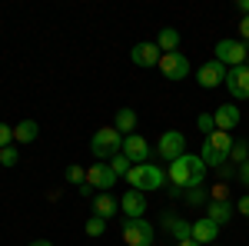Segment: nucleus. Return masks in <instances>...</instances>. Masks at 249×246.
<instances>
[{"label":"nucleus","instance_id":"obj_26","mask_svg":"<svg viewBox=\"0 0 249 246\" xmlns=\"http://www.w3.org/2000/svg\"><path fill=\"white\" fill-rule=\"evenodd\" d=\"M67 183L83 187V183H87V170H83V167H77V163H73V167H67Z\"/></svg>","mask_w":249,"mask_h":246},{"label":"nucleus","instance_id":"obj_10","mask_svg":"<svg viewBox=\"0 0 249 246\" xmlns=\"http://www.w3.org/2000/svg\"><path fill=\"white\" fill-rule=\"evenodd\" d=\"M87 187L100 189V193H110V187H116V173L110 170V163H90V170H87Z\"/></svg>","mask_w":249,"mask_h":246},{"label":"nucleus","instance_id":"obj_12","mask_svg":"<svg viewBox=\"0 0 249 246\" xmlns=\"http://www.w3.org/2000/svg\"><path fill=\"white\" fill-rule=\"evenodd\" d=\"M160 57H163V50L156 47V40H143V43H136L133 50H130V60H133L136 67H143V70L160 67Z\"/></svg>","mask_w":249,"mask_h":246},{"label":"nucleus","instance_id":"obj_37","mask_svg":"<svg viewBox=\"0 0 249 246\" xmlns=\"http://www.w3.org/2000/svg\"><path fill=\"white\" fill-rule=\"evenodd\" d=\"M176 246H199V243H196V240H179Z\"/></svg>","mask_w":249,"mask_h":246},{"label":"nucleus","instance_id":"obj_13","mask_svg":"<svg viewBox=\"0 0 249 246\" xmlns=\"http://www.w3.org/2000/svg\"><path fill=\"white\" fill-rule=\"evenodd\" d=\"M226 90L232 100H249V70L246 67H232L226 74Z\"/></svg>","mask_w":249,"mask_h":246},{"label":"nucleus","instance_id":"obj_27","mask_svg":"<svg viewBox=\"0 0 249 246\" xmlns=\"http://www.w3.org/2000/svg\"><path fill=\"white\" fill-rule=\"evenodd\" d=\"M83 229H87V236H103V233H107V220H100V216H90Z\"/></svg>","mask_w":249,"mask_h":246},{"label":"nucleus","instance_id":"obj_11","mask_svg":"<svg viewBox=\"0 0 249 246\" xmlns=\"http://www.w3.org/2000/svg\"><path fill=\"white\" fill-rule=\"evenodd\" d=\"M226 74H230V70H226L219 60H210V63H203V67L196 70V80H199L203 90H216V87L226 83Z\"/></svg>","mask_w":249,"mask_h":246},{"label":"nucleus","instance_id":"obj_9","mask_svg":"<svg viewBox=\"0 0 249 246\" xmlns=\"http://www.w3.org/2000/svg\"><path fill=\"white\" fill-rule=\"evenodd\" d=\"M123 156L140 167V163H150V143H146V136L143 133H130V136H123Z\"/></svg>","mask_w":249,"mask_h":246},{"label":"nucleus","instance_id":"obj_23","mask_svg":"<svg viewBox=\"0 0 249 246\" xmlns=\"http://www.w3.org/2000/svg\"><path fill=\"white\" fill-rule=\"evenodd\" d=\"M183 200L190 207H206L210 203V193H206V187H190V189H183Z\"/></svg>","mask_w":249,"mask_h":246},{"label":"nucleus","instance_id":"obj_15","mask_svg":"<svg viewBox=\"0 0 249 246\" xmlns=\"http://www.w3.org/2000/svg\"><path fill=\"white\" fill-rule=\"evenodd\" d=\"M190 240H196L199 246H213L216 240H219V227L213 223L210 216H199V220L190 227Z\"/></svg>","mask_w":249,"mask_h":246},{"label":"nucleus","instance_id":"obj_28","mask_svg":"<svg viewBox=\"0 0 249 246\" xmlns=\"http://www.w3.org/2000/svg\"><path fill=\"white\" fill-rule=\"evenodd\" d=\"M196 127H199V133H216V120H213V114H199L196 116Z\"/></svg>","mask_w":249,"mask_h":246},{"label":"nucleus","instance_id":"obj_38","mask_svg":"<svg viewBox=\"0 0 249 246\" xmlns=\"http://www.w3.org/2000/svg\"><path fill=\"white\" fill-rule=\"evenodd\" d=\"M246 70H249V57H246Z\"/></svg>","mask_w":249,"mask_h":246},{"label":"nucleus","instance_id":"obj_3","mask_svg":"<svg viewBox=\"0 0 249 246\" xmlns=\"http://www.w3.org/2000/svg\"><path fill=\"white\" fill-rule=\"evenodd\" d=\"M90 153L100 163H110L116 153H123V133H116V127H100L90 136Z\"/></svg>","mask_w":249,"mask_h":246},{"label":"nucleus","instance_id":"obj_1","mask_svg":"<svg viewBox=\"0 0 249 246\" xmlns=\"http://www.w3.org/2000/svg\"><path fill=\"white\" fill-rule=\"evenodd\" d=\"M166 180L179 189H190V187H203L206 180V163L196 156V153H183L179 160H173L170 170H166Z\"/></svg>","mask_w":249,"mask_h":246},{"label":"nucleus","instance_id":"obj_6","mask_svg":"<svg viewBox=\"0 0 249 246\" xmlns=\"http://www.w3.org/2000/svg\"><path fill=\"white\" fill-rule=\"evenodd\" d=\"M216 57L213 60H219L226 70H232V67H246V57H249V47L243 43V40H230V37H223L219 43H216V50H213Z\"/></svg>","mask_w":249,"mask_h":246},{"label":"nucleus","instance_id":"obj_19","mask_svg":"<svg viewBox=\"0 0 249 246\" xmlns=\"http://www.w3.org/2000/svg\"><path fill=\"white\" fill-rule=\"evenodd\" d=\"M160 223H163V229H170L173 240L179 243V240H190V227L193 223H186V220H179V216H170V213H163L160 216Z\"/></svg>","mask_w":249,"mask_h":246},{"label":"nucleus","instance_id":"obj_18","mask_svg":"<svg viewBox=\"0 0 249 246\" xmlns=\"http://www.w3.org/2000/svg\"><path fill=\"white\" fill-rule=\"evenodd\" d=\"M116 209H120V200H116L113 193H96L93 196V216H100V220H113Z\"/></svg>","mask_w":249,"mask_h":246},{"label":"nucleus","instance_id":"obj_4","mask_svg":"<svg viewBox=\"0 0 249 246\" xmlns=\"http://www.w3.org/2000/svg\"><path fill=\"white\" fill-rule=\"evenodd\" d=\"M126 183L130 189H140V193H153V189H166V173L153 167V163H140L126 173Z\"/></svg>","mask_w":249,"mask_h":246},{"label":"nucleus","instance_id":"obj_29","mask_svg":"<svg viewBox=\"0 0 249 246\" xmlns=\"http://www.w3.org/2000/svg\"><path fill=\"white\" fill-rule=\"evenodd\" d=\"M17 150H14V147H3V150H0V167H7V170H10V167H17Z\"/></svg>","mask_w":249,"mask_h":246},{"label":"nucleus","instance_id":"obj_35","mask_svg":"<svg viewBox=\"0 0 249 246\" xmlns=\"http://www.w3.org/2000/svg\"><path fill=\"white\" fill-rule=\"evenodd\" d=\"M232 173H236V170H232L230 163H223V167H219V183H223V180H226V176H232Z\"/></svg>","mask_w":249,"mask_h":246},{"label":"nucleus","instance_id":"obj_2","mask_svg":"<svg viewBox=\"0 0 249 246\" xmlns=\"http://www.w3.org/2000/svg\"><path fill=\"white\" fill-rule=\"evenodd\" d=\"M230 150H232V133L216 130V133H210V136H203L199 160L206 163V170H219L223 163H230Z\"/></svg>","mask_w":249,"mask_h":246},{"label":"nucleus","instance_id":"obj_34","mask_svg":"<svg viewBox=\"0 0 249 246\" xmlns=\"http://www.w3.org/2000/svg\"><path fill=\"white\" fill-rule=\"evenodd\" d=\"M236 176H239V180H243V183L249 187V163H243V167H236Z\"/></svg>","mask_w":249,"mask_h":246},{"label":"nucleus","instance_id":"obj_16","mask_svg":"<svg viewBox=\"0 0 249 246\" xmlns=\"http://www.w3.org/2000/svg\"><path fill=\"white\" fill-rule=\"evenodd\" d=\"M213 120H216V130L230 133V130H236V127L243 123V114H239V107H236V103H223V107H216Z\"/></svg>","mask_w":249,"mask_h":246},{"label":"nucleus","instance_id":"obj_25","mask_svg":"<svg viewBox=\"0 0 249 246\" xmlns=\"http://www.w3.org/2000/svg\"><path fill=\"white\" fill-rule=\"evenodd\" d=\"M110 170H113L116 176H126V173L133 170V163H130V160H126V156H123V153H116L113 160H110Z\"/></svg>","mask_w":249,"mask_h":246},{"label":"nucleus","instance_id":"obj_39","mask_svg":"<svg viewBox=\"0 0 249 246\" xmlns=\"http://www.w3.org/2000/svg\"><path fill=\"white\" fill-rule=\"evenodd\" d=\"M213 246H219V243H213Z\"/></svg>","mask_w":249,"mask_h":246},{"label":"nucleus","instance_id":"obj_31","mask_svg":"<svg viewBox=\"0 0 249 246\" xmlns=\"http://www.w3.org/2000/svg\"><path fill=\"white\" fill-rule=\"evenodd\" d=\"M226 196H230L226 183H216V187H213V193H210V200H226Z\"/></svg>","mask_w":249,"mask_h":246},{"label":"nucleus","instance_id":"obj_36","mask_svg":"<svg viewBox=\"0 0 249 246\" xmlns=\"http://www.w3.org/2000/svg\"><path fill=\"white\" fill-rule=\"evenodd\" d=\"M30 246H53V243H50V240H34Z\"/></svg>","mask_w":249,"mask_h":246},{"label":"nucleus","instance_id":"obj_30","mask_svg":"<svg viewBox=\"0 0 249 246\" xmlns=\"http://www.w3.org/2000/svg\"><path fill=\"white\" fill-rule=\"evenodd\" d=\"M10 143H14V130H10L7 123H0V150H3V147H10Z\"/></svg>","mask_w":249,"mask_h":246},{"label":"nucleus","instance_id":"obj_17","mask_svg":"<svg viewBox=\"0 0 249 246\" xmlns=\"http://www.w3.org/2000/svg\"><path fill=\"white\" fill-rule=\"evenodd\" d=\"M206 216H210L216 227H226L232 216H236V207H232L230 200H210L206 203Z\"/></svg>","mask_w":249,"mask_h":246},{"label":"nucleus","instance_id":"obj_5","mask_svg":"<svg viewBox=\"0 0 249 246\" xmlns=\"http://www.w3.org/2000/svg\"><path fill=\"white\" fill-rule=\"evenodd\" d=\"M120 236H123V243H126V246H153L156 243V229H153V223H150L146 216H140V220L123 216V223H120Z\"/></svg>","mask_w":249,"mask_h":246},{"label":"nucleus","instance_id":"obj_14","mask_svg":"<svg viewBox=\"0 0 249 246\" xmlns=\"http://www.w3.org/2000/svg\"><path fill=\"white\" fill-rule=\"evenodd\" d=\"M120 213L130 216V220H140V216L146 213V193H140V189H126V193L120 196Z\"/></svg>","mask_w":249,"mask_h":246},{"label":"nucleus","instance_id":"obj_8","mask_svg":"<svg viewBox=\"0 0 249 246\" xmlns=\"http://www.w3.org/2000/svg\"><path fill=\"white\" fill-rule=\"evenodd\" d=\"M160 74L166 76V80H186L190 76V57L186 54H163L160 57Z\"/></svg>","mask_w":249,"mask_h":246},{"label":"nucleus","instance_id":"obj_22","mask_svg":"<svg viewBox=\"0 0 249 246\" xmlns=\"http://www.w3.org/2000/svg\"><path fill=\"white\" fill-rule=\"evenodd\" d=\"M37 136H40L37 120H20L17 127H14V140H17V143H34Z\"/></svg>","mask_w":249,"mask_h":246},{"label":"nucleus","instance_id":"obj_24","mask_svg":"<svg viewBox=\"0 0 249 246\" xmlns=\"http://www.w3.org/2000/svg\"><path fill=\"white\" fill-rule=\"evenodd\" d=\"M230 163H236V167H243V163H249V143H246V140H232Z\"/></svg>","mask_w":249,"mask_h":246},{"label":"nucleus","instance_id":"obj_20","mask_svg":"<svg viewBox=\"0 0 249 246\" xmlns=\"http://www.w3.org/2000/svg\"><path fill=\"white\" fill-rule=\"evenodd\" d=\"M113 127H116V133H123V136H130V133H136V110H130V107L116 110Z\"/></svg>","mask_w":249,"mask_h":246},{"label":"nucleus","instance_id":"obj_21","mask_svg":"<svg viewBox=\"0 0 249 246\" xmlns=\"http://www.w3.org/2000/svg\"><path fill=\"white\" fill-rule=\"evenodd\" d=\"M156 47H160L163 54H176V50H179V30L163 27V30L156 34Z\"/></svg>","mask_w":249,"mask_h":246},{"label":"nucleus","instance_id":"obj_33","mask_svg":"<svg viewBox=\"0 0 249 246\" xmlns=\"http://www.w3.org/2000/svg\"><path fill=\"white\" fill-rule=\"evenodd\" d=\"M239 40L249 47V17H243V23H239Z\"/></svg>","mask_w":249,"mask_h":246},{"label":"nucleus","instance_id":"obj_32","mask_svg":"<svg viewBox=\"0 0 249 246\" xmlns=\"http://www.w3.org/2000/svg\"><path fill=\"white\" fill-rule=\"evenodd\" d=\"M236 213H239V216H246V220H249V193L243 196V200H239V203H236Z\"/></svg>","mask_w":249,"mask_h":246},{"label":"nucleus","instance_id":"obj_7","mask_svg":"<svg viewBox=\"0 0 249 246\" xmlns=\"http://www.w3.org/2000/svg\"><path fill=\"white\" fill-rule=\"evenodd\" d=\"M156 153H160V160H179L183 153H186V133L179 130H166L160 136V143H156Z\"/></svg>","mask_w":249,"mask_h":246}]
</instances>
